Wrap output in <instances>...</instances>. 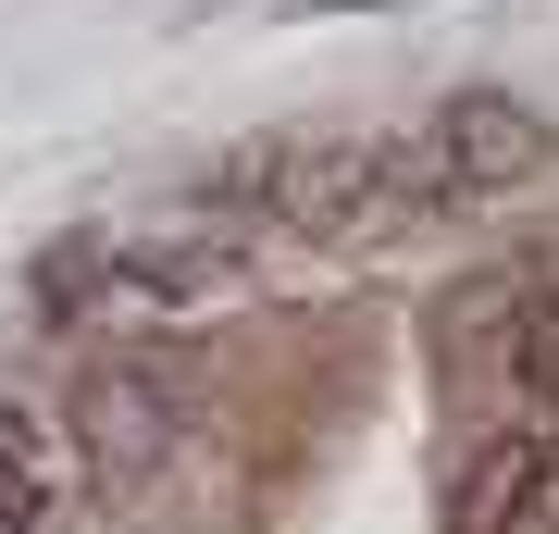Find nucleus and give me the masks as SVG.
I'll return each instance as SVG.
<instances>
[{
	"mask_svg": "<svg viewBox=\"0 0 559 534\" xmlns=\"http://www.w3.org/2000/svg\"><path fill=\"white\" fill-rule=\"evenodd\" d=\"M75 436H87V473L112 497H150L187 460V436H200V397L162 373V360H100L87 397H75Z\"/></svg>",
	"mask_w": 559,
	"mask_h": 534,
	"instance_id": "f257e3e1",
	"label": "nucleus"
},
{
	"mask_svg": "<svg viewBox=\"0 0 559 534\" xmlns=\"http://www.w3.org/2000/svg\"><path fill=\"white\" fill-rule=\"evenodd\" d=\"M423 150H436L448 199L473 212V199H510V187L547 175V162H559V124L535 112V99H510V87H460V99L423 112Z\"/></svg>",
	"mask_w": 559,
	"mask_h": 534,
	"instance_id": "f03ea898",
	"label": "nucleus"
},
{
	"mask_svg": "<svg viewBox=\"0 0 559 534\" xmlns=\"http://www.w3.org/2000/svg\"><path fill=\"white\" fill-rule=\"evenodd\" d=\"M448 534H559V411H522L460 448Z\"/></svg>",
	"mask_w": 559,
	"mask_h": 534,
	"instance_id": "7ed1b4c3",
	"label": "nucleus"
},
{
	"mask_svg": "<svg viewBox=\"0 0 559 534\" xmlns=\"http://www.w3.org/2000/svg\"><path fill=\"white\" fill-rule=\"evenodd\" d=\"M0 473H38V411L25 397H0Z\"/></svg>",
	"mask_w": 559,
	"mask_h": 534,
	"instance_id": "20e7f679",
	"label": "nucleus"
}]
</instances>
